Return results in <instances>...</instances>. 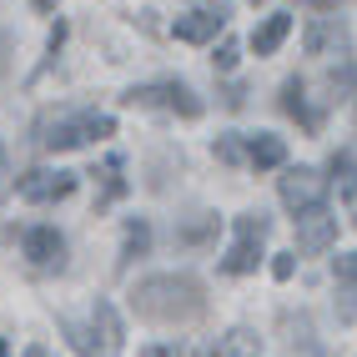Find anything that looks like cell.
Segmentation results:
<instances>
[{"label": "cell", "instance_id": "6da1fadb", "mask_svg": "<svg viewBox=\"0 0 357 357\" xmlns=\"http://www.w3.org/2000/svg\"><path fill=\"white\" fill-rule=\"evenodd\" d=\"M131 307H136V317L166 322V327L172 322H197L206 312V292H202V282L186 277V272H161V277L136 282Z\"/></svg>", "mask_w": 357, "mask_h": 357}, {"label": "cell", "instance_id": "7a4b0ae2", "mask_svg": "<svg viewBox=\"0 0 357 357\" xmlns=\"http://www.w3.org/2000/svg\"><path fill=\"white\" fill-rule=\"evenodd\" d=\"M106 136H116V116L86 111V106H61V111H45L36 121V146L40 151H70V146L106 141Z\"/></svg>", "mask_w": 357, "mask_h": 357}, {"label": "cell", "instance_id": "3957f363", "mask_svg": "<svg viewBox=\"0 0 357 357\" xmlns=\"http://www.w3.org/2000/svg\"><path fill=\"white\" fill-rule=\"evenodd\" d=\"M61 332L70 337V347L81 357H121V317H116L111 302H91L86 322L61 317Z\"/></svg>", "mask_w": 357, "mask_h": 357}, {"label": "cell", "instance_id": "277c9868", "mask_svg": "<svg viewBox=\"0 0 357 357\" xmlns=\"http://www.w3.org/2000/svg\"><path fill=\"white\" fill-rule=\"evenodd\" d=\"M272 231V222L261 217V211H247V217H236V242H231V252L222 257V272L227 277H247V272H257V261L267 257L261 252V236Z\"/></svg>", "mask_w": 357, "mask_h": 357}, {"label": "cell", "instance_id": "5b68a950", "mask_svg": "<svg viewBox=\"0 0 357 357\" xmlns=\"http://www.w3.org/2000/svg\"><path fill=\"white\" fill-rule=\"evenodd\" d=\"M126 101H131V106L176 111V116H186V121H197V116H202V101L192 96V86H181V81H151V86H136V91H126Z\"/></svg>", "mask_w": 357, "mask_h": 357}, {"label": "cell", "instance_id": "8992f818", "mask_svg": "<svg viewBox=\"0 0 357 357\" xmlns=\"http://www.w3.org/2000/svg\"><path fill=\"white\" fill-rule=\"evenodd\" d=\"M277 192H282V206L302 217V211L322 206V176L312 172V166H287L282 181H277Z\"/></svg>", "mask_w": 357, "mask_h": 357}, {"label": "cell", "instance_id": "52a82bcc", "mask_svg": "<svg viewBox=\"0 0 357 357\" xmlns=\"http://www.w3.org/2000/svg\"><path fill=\"white\" fill-rule=\"evenodd\" d=\"M332 242H337V217H332L327 206H312V211H302V217H297V252L302 257H317Z\"/></svg>", "mask_w": 357, "mask_h": 357}, {"label": "cell", "instance_id": "ba28073f", "mask_svg": "<svg viewBox=\"0 0 357 357\" xmlns=\"http://www.w3.org/2000/svg\"><path fill=\"white\" fill-rule=\"evenodd\" d=\"M76 192V172H31L20 176V197L26 202H66Z\"/></svg>", "mask_w": 357, "mask_h": 357}, {"label": "cell", "instance_id": "9c48e42d", "mask_svg": "<svg viewBox=\"0 0 357 357\" xmlns=\"http://www.w3.org/2000/svg\"><path fill=\"white\" fill-rule=\"evenodd\" d=\"M227 26V10L217 6V10H192V15H176V26H172V36L176 40H186V45H206V40H217V31Z\"/></svg>", "mask_w": 357, "mask_h": 357}, {"label": "cell", "instance_id": "30bf717a", "mask_svg": "<svg viewBox=\"0 0 357 357\" xmlns=\"http://www.w3.org/2000/svg\"><path fill=\"white\" fill-rule=\"evenodd\" d=\"M20 247H26L31 267H61V257H66V236H61L56 227H31L26 236H20Z\"/></svg>", "mask_w": 357, "mask_h": 357}, {"label": "cell", "instance_id": "8fae6325", "mask_svg": "<svg viewBox=\"0 0 357 357\" xmlns=\"http://www.w3.org/2000/svg\"><path fill=\"white\" fill-rule=\"evenodd\" d=\"M257 352H261V337L252 327H231V332H222L217 342L197 347V357H257Z\"/></svg>", "mask_w": 357, "mask_h": 357}, {"label": "cell", "instance_id": "7c38bea8", "mask_svg": "<svg viewBox=\"0 0 357 357\" xmlns=\"http://www.w3.org/2000/svg\"><path fill=\"white\" fill-rule=\"evenodd\" d=\"M282 111L297 116L302 131H317V126H322V116H317V111H307V86H302L297 76H292V81H282Z\"/></svg>", "mask_w": 357, "mask_h": 357}, {"label": "cell", "instance_id": "4fadbf2b", "mask_svg": "<svg viewBox=\"0 0 357 357\" xmlns=\"http://www.w3.org/2000/svg\"><path fill=\"white\" fill-rule=\"evenodd\" d=\"M287 31H292V15H282V10L267 15V20H261V26L252 31V51H257V56H272L277 45L287 40Z\"/></svg>", "mask_w": 357, "mask_h": 357}, {"label": "cell", "instance_id": "5bb4252c", "mask_svg": "<svg viewBox=\"0 0 357 357\" xmlns=\"http://www.w3.org/2000/svg\"><path fill=\"white\" fill-rule=\"evenodd\" d=\"M247 161L257 172H277V166L287 161V146H282V136H252L247 141Z\"/></svg>", "mask_w": 357, "mask_h": 357}, {"label": "cell", "instance_id": "9a60e30c", "mask_svg": "<svg viewBox=\"0 0 357 357\" xmlns=\"http://www.w3.org/2000/svg\"><path fill=\"white\" fill-rule=\"evenodd\" d=\"M302 45H307V56L337 51V45H342V26H337V20H312V26H307V36H302Z\"/></svg>", "mask_w": 357, "mask_h": 357}, {"label": "cell", "instance_id": "2e32d148", "mask_svg": "<svg viewBox=\"0 0 357 357\" xmlns=\"http://www.w3.org/2000/svg\"><path fill=\"white\" fill-rule=\"evenodd\" d=\"M332 186H337L342 202H357V161H352L347 151L332 156Z\"/></svg>", "mask_w": 357, "mask_h": 357}, {"label": "cell", "instance_id": "e0dca14e", "mask_svg": "<svg viewBox=\"0 0 357 357\" xmlns=\"http://www.w3.org/2000/svg\"><path fill=\"white\" fill-rule=\"evenodd\" d=\"M146 247H151V227H146V222H131V227H126V242H121V261H116V267L126 272L136 257H146Z\"/></svg>", "mask_w": 357, "mask_h": 357}, {"label": "cell", "instance_id": "ac0fdd59", "mask_svg": "<svg viewBox=\"0 0 357 357\" xmlns=\"http://www.w3.org/2000/svg\"><path fill=\"white\" fill-rule=\"evenodd\" d=\"M217 227H222L217 217H202V222H192V227H181V231H176V242H181V247H197V242H211V236H217Z\"/></svg>", "mask_w": 357, "mask_h": 357}, {"label": "cell", "instance_id": "d6986e66", "mask_svg": "<svg viewBox=\"0 0 357 357\" xmlns=\"http://www.w3.org/2000/svg\"><path fill=\"white\" fill-rule=\"evenodd\" d=\"M101 181H106V197H101V206L106 202H116L126 192V181H121V156H106V166H101Z\"/></svg>", "mask_w": 357, "mask_h": 357}, {"label": "cell", "instance_id": "ffe728a7", "mask_svg": "<svg viewBox=\"0 0 357 357\" xmlns=\"http://www.w3.org/2000/svg\"><path fill=\"white\" fill-rule=\"evenodd\" d=\"M332 277H337V282H347V287H357V252L332 257Z\"/></svg>", "mask_w": 357, "mask_h": 357}, {"label": "cell", "instance_id": "44dd1931", "mask_svg": "<svg viewBox=\"0 0 357 357\" xmlns=\"http://www.w3.org/2000/svg\"><path fill=\"white\" fill-rule=\"evenodd\" d=\"M292 272H297V252H277L272 257V277L277 282H292Z\"/></svg>", "mask_w": 357, "mask_h": 357}, {"label": "cell", "instance_id": "7402d4cb", "mask_svg": "<svg viewBox=\"0 0 357 357\" xmlns=\"http://www.w3.org/2000/svg\"><path fill=\"white\" fill-rule=\"evenodd\" d=\"M211 66H217V70H231V66H236V40H222L217 56H211Z\"/></svg>", "mask_w": 357, "mask_h": 357}, {"label": "cell", "instance_id": "603a6c76", "mask_svg": "<svg viewBox=\"0 0 357 357\" xmlns=\"http://www.w3.org/2000/svg\"><path fill=\"white\" fill-rule=\"evenodd\" d=\"M217 161H227V166H236V161H242V146H236V141H231V136H222V141H217Z\"/></svg>", "mask_w": 357, "mask_h": 357}, {"label": "cell", "instance_id": "cb8c5ba5", "mask_svg": "<svg viewBox=\"0 0 357 357\" xmlns=\"http://www.w3.org/2000/svg\"><path fill=\"white\" fill-rule=\"evenodd\" d=\"M141 357H186L176 342H156V347H146V352H141Z\"/></svg>", "mask_w": 357, "mask_h": 357}, {"label": "cell", "instance_id": "d4e9b609", "mask_svg": "<svg viewBox=\"0 0 357 357\" xmlns=\"http://www.w3.org/2000/svg\"><path fill=\"white\" fill-rule=\"evenodd\" d=\"M6 176H10V172H6V146H0V197H6V186H10Z\"/></svg>", "mask_w": 357, "mask_h": 357}, {"label": "cell", "instance_id": "484cf974", "mask_svg": "<svg viewBox=\"0 0 357 357\" xmlns=\"http://www.w3.org/2000/svg\"><path fill=\"white\" fill-rule=\"evenodd\" d=\"M31 6H36V10H56V0H31Z\"/></svg>", "mask_w": 357, "mask_h": 357}, {"label": "cell", "instance_id": "4316f807", "mask_svg": "<svg viewBox=\"0 0 357 357\" xmlns=\"http://www.w3.org/2000/svg\"><path fill=\"white\" fill-rule=\"evenodd\" d=\"M0 357H10V342H6V337H0Z\"/></svg>", "mask_w": 357, "mask_h": 357}, {"label": "cell", "instance_id": "83f0119b", "mask_svg": "<svg viewBox=\"0 0 357 357\" xmlns=\"http://www.w3.org/2000/svg\"><path fill=\"white\" fill-rule=\"evenodd\" d=\"M26 357H45V347H31V352H26Z\"/></svg>", "mask_w": 357, "mask_h": 357}]
</instances>
